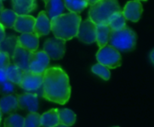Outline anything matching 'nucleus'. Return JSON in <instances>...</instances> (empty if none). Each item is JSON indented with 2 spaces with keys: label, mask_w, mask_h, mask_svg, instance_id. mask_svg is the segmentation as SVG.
<instances>
[{
  "label": "nucleus",
  "mask_w": 154,
  "mask_h": 127,
  "mask_svg": "<svg viewBox=\"0 0 154 127\" xmlns=\"http://www.w3.org/2000/svg\"><path fill=\"white\" fill-rule=\"evenodd\" d=\"M150 58H151L152 62L154 64V50L153 51H152V52L150 53Z\"/></svg>",
  "instance_id": "35"
},
{
  "label": "nucleus",
  "mask_w": 154,
  "mask_h": 127,
  "mask_svg": "<svg viewBox=\"0 0 154 127\" xmlns=\"http://www.w3.org/2000/svg\"><path fill=\"white\" fill-rule=\"evenodd\" d=\"M111 29L107 24H97V39L96 42L99 48L105 47L108 44Z\"/></svg>",
  "instance_id": "20"
},
{
  "label": "nucleus",
  "mask_w": 154,
  "mask_h": 127,
  "mask_svg": "<svg viewBox=\"0 0 154 127\" xmlns=\"http://www.w3.org/2000/svg\"><path fill=\"white\" fill-rule=\"evenodd\" d=\"M4 10V5H3V3H2V1L0 0V13L2 12Z\"/></svg>",
  "instance_id": "36"
},
{
  "label": "nucleus",
  "mask_w": 154,
  "mask_h": 127,
  "mask_svg": "<svg viewBox=\"0 0 154 127\" xmlns=\"http://www.w3.org/2000/svg\"><path fill=\"white\" fill-rule=\"evenodd\" d=\"M43 83V74H35L29 70L23 72L22 80L19 84V87L27 91L28 93H32L34 91H38Z\"/></svg>",
  "instance_id": "8"
},
{
  "label": "nucleus",
  "mask_w": 154,
  "mask_h": 127,
  "mask_svg": "<svg viewBox=\"0 0 154 127\" xmlns=\"http://www.w3.org/2000/svg\"><path fill=\"white\" fill-rule=\"evenodd\" d=\"M87 1H88V5H95L96 3L99 2L100 0H87Z\"/></svg>",
  "instance_id": "34"
},
{
  "label": "nucleus",
  "mask_w": 154,
  "mask_h": 127,
  "mask_svg": "<svg viewBox=\"0 0 154 127\" xmlns=\"http://www.w3.org/2000/svg\"><path fill=\"white\" fill-rule=\"evenodd\" d=\"M91 70L94 74L99 76L101 79H105V80H108L110 79V70L108 68H106V66L100 64V63H97L95 64L92 68H91Z\"/></svg>",
  "instance_id": "28"
},
{
  "label": "nucleus",
  "mask_w": 154,
  "mask_h": 127,
  "mask_svg": "<svg viewBox=\"0 0 154 127\" xmlns=\"http://www.w3.org/2000/svg\"><path fill=\"white\" fill-rule=\"evenodd\" d=\"M66 41L59 38H49L43 43V51L50 59L58 60H60L66 51Z\"/></svg>",
  "instance_id": "6"
},
{
  "label": "nucleus",
  "mask_w": 154,
  "mask_h": 127,
  "mask_svg": "<svg viewBox=\"0 0 154 127\" xmlns=\"http://www.w3.org/2000/svg\"><path fill=\"white\" fill-rule=\"evenodd\" d=\"M136 42V33L134 32V30L126 26L122 30L111 32L108 43L118 51L127 52L135 48Z\"/></svg>",
  "instance_id": "4"
},
{
  "label": "nucleus",
  "mask_w": 154,
  "mask_h": 127,
  "mask_svg": "<svg viewBox=\"0 0 154 127\" xmlns=\"http://www.w3.org/2000/svg\"><path fill=\"white\" fill-rule=\"evenodd\" d=\"M134 1H139V2H141V1H147V0H134Z\"/></svg>",
  "instance_id": "39"
},
{
  "label": "nucleus",
  "mask_w": 154,
  "mask_h": 127,
  "mask_svg": "<svg viewBox=\"0 0 154 127\" xmlns=\"http://www.w3.org/2000/svg\"><path fill=\"white\" fill-rule=\"evenodd\" d=\"M50 65V58L43 51H39L35 52H32L30 60H29V71L42 75L45 70L49 68Z\"/></svg>",
  "instance_id": "7"
},
{
  "label": "nucleus",
  "mask_w": 154,
  "mask_h": 127,
  "mask_svg": "<svg viewBox=\"0 0 154 127\" xmlns=\"http://www.w3.org/2000/svg\"><path fill=\"white\" fill-rule=\"evenodd\" d=\"M19 108L30 113H36L39 109V98L36 93H23L16 95Z\"/></svg>",
  "instance_id": "10"
},
{
  "label": "nucleus",
  "mask_w": 154,
  "mask_h": 127,
  "mask_svg": "<svg viewBox=\"0 0 154 127\" xmlns=\"http://www.w3.org/2000/svg\"><path fill=\"white\" fill-rule=\"evenodd\" d=\"M119 11H122V9L117 0H100L95 5H90L88 19L97 25L107 24L110 17Z\"/></svg>",
  "instance_id": "3"
},
{
  "label": "nucleus",
  "mask_w": 154,
  "mask_h": 127,
  "mask_svg": "<svg viewBox=\"0 0 154 127\" xmlns=\"http://www.w3.org/2000/svg\"><path fill=\"white\" fill-rule=\"evenodd\" d=\"M41 126V116L36 113H29L24 118L23 127H40Z\"/></svg>",
  "instance_id": "29"
},
{
  "label": "nucleus",
  "mask_w": 154,
  "mask_h": 127,
  "mask_svg": "<svg viewBox=\"0 0 154 127\" xmlns=\"http://www.w3.org/2000/svg\"><path fill=\"white\" fill-rule=\"evenodd\" d=\"M17 45L31 52H35L39 47V37H37L33 33H22L17 37Z\"/></svg>",
  "instance_id": "16"
},
{
  "label": "nucleus",
  "mask_w": 154,
  "mask_h": 127,
  "mask_svg": "<svg viewBox=\"0 0 154 127\" xmlns=\"http://www.w3.org/2000/svg\"><path fill=\"white\" fill-rule=\"evenodd\" d=\"M31 54H32L31 51L17 45L12 56L13 63L18 68H20L21 70L26 71L29 70V60H30Z\"/></svg>",
  "instance_id": "12"
},
{
  "label": "nucleus",
  "mask_w": 154,
  "mask_h": 127,
  "mask_svg": "<svg viewBox=\"0 0 154 127\" xmlns=\"http://www.w3.org/2000/svg\"><path fill=\"white\" fill-rule=\"evenodd\" d=\"M5 37H6V36H5V27L0 23V42H2L5 40Z\"/></svg>",
  "instance_id": "33"
},
{
  "label": "nucleus",
  "mask_w": 154,
  "mask_h": 127,
  "mask_svg": "<svg viewBox=\"0 0 154 127\" xmlns=\"http://www.w3.org/2000/svg\"><path fill=\"white\" fill-rule=\"evenodd\" d=\"M11 64L10 57L7 53L0 51V70H6L8 66Z\"/></svg>",
  "instance_id": "31"
},
{
  "label": "nucleus",
  "mask_w": 154,
  "mask_h": 127,
  "mask_svg": "<svg viewBox=\"0 0 154 127\" xmlns=\"http://www.w3.org/2000/svg\"><path fill=\"white\" fill-rule=\"evenodd\" d=\"M17 14L10 9H4L0 13V23L5 28H14Z\"/></svg>",
  "instance_id": "23"
},
{
  "label": "nucleus",
  "mask_w": 154,
  "mask_h": 127,
  "mask_svg": "<svg viewBox=\"0 0 154 127\" xmlns=\"http://www.w3.org/2000/svg\"><path fill=\"white\" fill-rule=\"evenodd\" d=\"M7 80L6 78V72L5 70H0V84L5 82Z\"/></svg>",
  "instance_id": "32"
},
{
  "label": "nucleus",
  "mask_w": 154,
  "mask_h": 127,
  "mask_svg": "<svg viewBox=\"0 0 154 127\" xmlns=\"http://www.w3.org/2000/svg\"><path fill=\"white\" fill-rule=\"evenodd\" d=\"M71 88L68 74L59 66L49 67L43 73L42 97L59 105H65L70 98Z\"/></svg>",
  "instance_id": "1"
},
{
  "label": "nucleus",
  "mask_w": 154,
  "mask_h": 127,
  "mask_svg": "<svg viewBox=\"0 0 154 127\" xmlns=\"http://www.w3.org/2000/svg\"><path fill=\"white\" fill-rule=\"evenodd\" d=\"M77 37L79 41L88 44L95 42L97 39V24L88 18L81 22Z\"/></svg>",
  "instance_id": "9"
},
{
  "label": "nucleus",
  "mask_w": 154,
  "mask_h": 127,
  "mask_svg": "<svg viewBox=\"0 0 154 127\" xmlns=\"http://www.w3.org/2000/svg\"><path fill=\"white\" fill-rule=\"evenodd\" d=\"M6 72V78L8 81H11L12 83H14V85H18L20 84L23 72L24 70H21L20 68H18L17 66H15L14 63H11L8 68L5 70Z\"/></svg>",
  "instance_id": "22"
},
{
  "label": "nucleus",
  "mask_w": 154,
  "mask_h": 127,
  "mask_svg": "<svg viewBox=\"0 0 154 127\" xmlns=\"http://www.w3.org/2000/svg\"><path fill=\"white\" fill-rule=\"evenodd\" d=\"M36 18L32 15H18L14 29L21 33H32L35 24Z\"/></svg>",
  "instance_id": "13"
},
{
  "label": "nucleus",
  "mask_w": 154,
  "mask_h": 127,
  "mask_svg": "<svg viewBox=\"0 0 154 127\" xmlns=\"http://www.w3.org/2000/svg\"><path fill=\"white\" fill-rule=\"evenodd\" d=\"M14 90H15V85L11 81L6 80L5 82L0 84V94L3 95L4 97L13 95Z\"/></svg>",
  "instance_id": "30"
},
{
  "label": "nucleus",
  "mask_w": 154,
  "mask_h": 127,
  "mask_svg": "<svg viewBox=\"0 0 154 127\" xmlns=\"http://www.w3.org/2000/svg\"><path fill=\"white\" fill-rule=\"evenodd\" d=\"M58 125H60L58 108H52L41 116V126L55 127Z\"/></svg>",
  "instance_id": "19"
},
{
  "label": "nucleus",
  "mask_w": 154,
  "mask_h": 127,
  "mask_svg": "<svg viewBox=\"0 0 154 127\" xmlns=\"http://www.w3.org/2000/svg\"><path fill=\"white\" fill-rule=\"evenodd\" d=\"M115 127H119V126H115Z\"/></svg>",
  "instance_id": "41"
},
{
  "label": "nucleus",
  "mask_w": 154,
  "mask_h": 127,
  "mask_svg": "<svg viewBox=\"0 0 154 127\" xmlns=\"http://www.w3.org/2000/svg\"><path fill=\"white\" fill-rule=\"evenodd\" d=\"M55 127H69V126H67V125H60H60H58L57 126H55Z\"/></svg>",
  "instance_id": "37"
},
{
  "label": "nucleus",
  "mask_w": 154,
  "mask_h": 127,
  "mask_svg": "<svg viewBox=\"0 0 154 127\" xmlns=\"http://www.w3.org/2000/svg\"><path fill=\"white\" fill-rule=\"evenodd\" d=\"M65 5L63 0H47L45 2V13L50 20L63 14Z\"/></svg>",
  "instance_id": "18"
},
{
  "label": "nucleus",
  "mask_w": 154,
  "mask_h": 127,
  "mask_svg": "<svg viewBox=\"0 0 154 127\" xmlns=\"http://www.w3.org/2000/svg\"><path fill=\"white\" fill-rule=\"evenodd\" d=\"M59 119L60 125L72 126L76 122V114L68 108L59 109Z\"/></svg>",
  "instance_id": "26"
},
{
  "label": "nucleus",
  "mask_w": 154,
  "mask_h": 127,
  "mask_svg": "<svg viewBox=\"0 0 154 127\" xmlns=\"http://www.w3.org/2000/svg\"><path fill=\"white\" fill-rule=\"evenodd\" d=\"M1 1H3V0H1Z\"/></svg>",
  "instance_id": "42"
},
{
  "label": "nucleus",
  "mask_w": 154,
  "mask_h": 127,
  "mask_svg": "<svg viewBox=\"0 0 154 127\" xmlns=\"http://www.w3.org/2000/svg\"><path fill=\"white\" fill-rule=\"evenodd\" d=\"M12 6L17 15H28L37 8V0H12Z\"/></svg>",
  "instance_id": "15"
},
{
  "label": "nucleus",
  "mask_w": 154,
  "mask_h": 127,
  "mask_svg": "<svg viewBox=\"0 0 154 127\" xmlns=\"http://www.w3.org/2000/svg\"><path fill=\"white\" fill-rule=\"evenodd\" d=\"M24 118L18 114H11L5 120V127H23Z\"/></svg>",
  "instance_id": "27"
},
{
  "label": "nucleus",
  "mask_w": 154,
  "mask_h": 127,
  "mask_svg": "<svg viewBox=\"0 0 154 127\" xmlns=\"http://www.w3.org/2000/svg\"><path fill=\"white\" fill-rule=\"evenodd\" d=\"M51 32V20L48 18L45 11H42L39 13L34 28H33V33L37 37H42L44 35H48Z\"/></svg>",
  "instance_id": "14"
},
{
  "label": "nucleus",
  "mask_w": 154,
  "mask_h": 127,
  "mask_svg": "<svg viewBox=\"0 0 154 127\" xmlns=\"http://www.w3.org/2000/svg\"><path fill=\"white\" fill-rule=\"evenodd\" d=\"M97 60L98 63L108 69H116L122 65V57L120 52L109 44L99 49L97 53Z\"/></svg>",
  "instance_id": "5"
},
{
  "label": "nucleus",
  "mask_w": 154,
  "mask_h": 127,
  "mask_svg": "<svg viewBox=\"0 0 154 127\" xmlns=\"http://www.w3.org/2000/svg\"><path fill=\"white\" fill-rule=\"evenodd\" d=\"M2 115H3V113L0 110V125H1V120H2Z\"/></svg>",
  "instance_id": "38"
},
{
  "label": "nucleus",
  "mask_w": 154,
  "mask_h": 127,
  "mask_svg": "<svg viewBox=\"0 0 154 127\" xmlns=\"http://www.w3.org/2000/svg\"><path fill=\"white\" fill-rule=\"evenodd\" d=\"M126 20L131 22H138L143 14V5L139 1H128L122 10Z\"/></svg>",
  "instance_id": "11"
},
{
  "label": "nucleus",
  "mask_w": 154,
  "mask_h": 127,
  "mask_svg": "<svg viewBox=\"0 0 154 127\" xmlns=\"http://www.w3.org/2000/svg\"><path fill=\"white\" fill-rule=\"evenodd\" d=\"M65 8H67L69 13L79 14L83 10H85L88 6L87 0H63Z\"/></svg>",
  "instance_id": "25"
},
{
  "label": "nucleus",
  "mask_w": 154,
  "mask_h": 127,
  "mask_svg": "<svg viewBox=\"0 0 154 127\" xmlns=\"http://www.w3.org/2000/svg\"><path fill=\"white\" fill-rule=\"evenodd\" d=\"M81 22L79 14H63L51 20V31L56 38L69 41L77 37Z\"/></svg>",
  "instance_id": "2"
},
{
  "label": "nucleus",
  "mask_w": 154,
  "mask_h": 127,
  "mask_svg": "<svg viewBox=\"0 0 154 127\" xmlns=\"http://www.w3.org/2000/svg\"><path fill=\"white\" fill-rule=\"evenodd\" d=\"M107 25L110 27L111 31H119L126 27V19L123 14V11L115 13L109 19Z\"/></svg>",
  "instance_id": "21"
},
{
  "label": "nucleus",
  "mask_w": 154,
  "mask_h": 127,
  "mask_svg": "<svg viewBox=\"0 0 154 127\" xmlns=\"http://www.w3.org/2000/svg\"><path fill=\"white\" fill-rule=\"evenodd\" d=\"M16 46H17V36L9 35L5 37L2 42H0V51L5 52L9 55V57H12Z\"/></svg>",
  "instance_id": "24"
},
{
  "label": "nucleus",
  "mask_w": 154,
  "mask_h": 127,
  "mask_svg": "<svg viewBox=\"0 0 154 127\" xmlns=\"http://www.w3.org/2000/svg\"><path fill=\"white\" fill-rule=\"evenodd\" d=\"M19 108L16 95L5 96L0 98V110L3 114L11 115L16 112Z\"/></svg>",
  "instance_id": "17"
},
{
  "label": "nucleus",
  "mask_w": 154,
  "mask_h": 127,
  "mask_svg": "<svg viewBox=\"0 0 154 127\" xmlns=\"http://www.w3.org/2000/svg\"><path fill=\"white\" fill-rule=\"evenodd\" d=\"M43 1H44V3H45V2H46V1H47V0H43Z\"/></svg>",
  "instance_id": "40"
}]
</instances>
